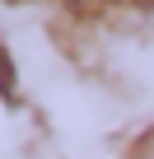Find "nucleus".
<instances>
[{"label":"nucleus","mask_w":154,"mask_h":159,"mask_svg":"<svg viewBox=\"0 0 154 159\" xmlns=\"http://www.w3.org/2000/svg\"><path fill=\"white\" fill-rule=\"evenodd\" d=\"M140 159H154V136H149V140L140 145Z\"/></svg>","instance_id":"obj_1"}]
</instances>
